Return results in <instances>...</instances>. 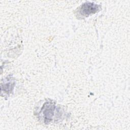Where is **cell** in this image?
<instances>
[{
    "mask_svg": "<svg viewBox=\"0 0 130 130\" xmlns=\"http://www.w3.org/2000/svg\"><path fill=\"white\" fill-rule=\"evenodd\" d=\"M99 10V6L92 3L83 4L79 8L78 12L81 16H88L91 14L95 13Z\"/></svg>",
    "mask_w": 130,
    "mask_h": 130,
    "instance_id": "6da1fadb",
    "label": "cell"
},
{
    "mask_svg": "<svg viewBox=\"0 0 130 130\" xmlns=\"http://www.w3.org/2000/svg\"><path fill=\"white\" fill-rule=\"evenodd\" d=\"M44 110L43 111V114L44 115V117L46 120L50 121L53 114L54 105L47 103L45 105H44Z\"/></svg>",
    "mask_w": 130,
    "mask_h": 130,
    "instance_id": "7a4b0ae2",
    "label": "cell"
}]
</instances>
